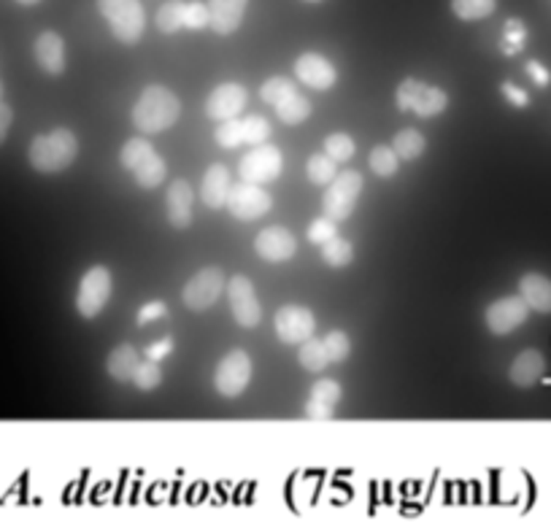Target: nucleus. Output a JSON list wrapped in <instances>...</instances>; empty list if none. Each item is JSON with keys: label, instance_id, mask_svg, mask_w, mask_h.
<instances>
[{"label": "nucleus", "instance_id": "obj_1", "mask_svg": "<svg viewBox=\"0 0 551 529\" xmlns=\"http://www.w3.org/2000/svg\"><path fill=\"white\" fill-rule=\"evenodd\" d=\"M76 155H79V138L71 130L57 128L52 133L33 138L27 160L38 174H60L73 165Z\"/></svg>", "mask_w": 551, "mask_h": 529}, {"label": "nucleus", "instance_id": "obj_2", "mask_svg": "<svg viewBox=\"0 0 551 529\" xmlns=\"http://www.w3.org/2000/svg\"><path fill=\"white\" fill-rule=\"evenodd\" d=\"M179 114H182L179 98L168 87L152 84L144 90V95L133 109V125L141 133H163L176 125Z\"/></svg>", "mask_w": 551, "mask_h": 529}, {"label": "nucleus", "instance_id": "obj_3", "mask_svg": "<svg viewBox=\"0 0 551 529\" xmlns=\"http://www.w3.org/2000/svg\"><path fill=\"white\" fill-rule=\"evenodd\" d=\"M119 160L136 176L138 186H144V189L160 186L166 181V176H168V163L155 152V146L147 138H130L122 146Z\"/></svg>", "mask_w": 551, "mask_h": 529}, {"label": "nucleus", "instance_id": "obj_4", "mask_svg": "<svg viewBox=\"0 0 551 529\" xmlns=\"http://www.w3.org/2000/svg\"><path fill=\"white\" fill-rule=\"evenodd\" d=\"M103 19L109 22L111 33L122 43H136L144 35L147 14L138 0H98Z\"/></svg>", "mask_w": 551, "mask_h": 529}, {"label": "nucleus", "instance_id": "obj_5", "mask_svg": "<svg viewBox=\"0 0 551 529\" xmlns=\"http://www.w3.org/2000/svg\"><path fill=\"white\" fill-rule=\"evenodd\" d=\"M363 186H366V181H363L360 171H347V174L336 176L328 184V192L322 197V213L336 219V222L349 219L357 208Z\"/></svg>", "mask_w": 551, "mask_h": 529}, {"label": "nucleus", "instance_id": "obj_6", "mask_svg": "<svg viewBox=\"0 0 551 529\" xmlns=\"http://www.w3.org/2000/svg\"><path fill=\"white\" fill-rule=\"evenodd\" d=\"M397 106L403 111H413L416 117H438L449 109V95L438 87H430L416 79H405L397 87Z\"/></svg>", "mask_w": 551, "mask_h": 529}, {"label": "nucleus", "instance_id": "obj_7", "mask_svg": "<svg viewBox=\"0 0 551 529\" xmlns=\"http://www.w3.org/2000/svg\"><path fill=\"white\" fill-rule=\"evenodd\" d=\"M111 298V273L103 265H95L84 273L76 295V311L84 319H95Z\"/></svg>", "mask_w": 551, "mask_h": 529}, {"label": "nucleus", "instance_id": "obj_8", "mask_svg": "<svg viewBox=\"0 0 551 529\" xmlns=\"http://www.w3.org/2000/svg\"><path fill=\"white\" fill-rule=\"evenodd\" d=\"M249 381H252V356L243 352V349H235V352L227 354L219 362L216 373H214V389L222 397H238V394H243Z\"/></svg>", "mask_w": 551, "mask_h": 529}, {"label": "nucleus", "instance_id": "obj_9", "mask_svg": "<svg viewBox=\"0 0 551 529\" xmlns=\"http://www.w3.org/2000/svg\"><path fill=\"white\" fill-rule=\"evenodd\" d=\"M227 208L235 219L241 222H252L265 216L273 208V197L260 186V184H249L241 181L235 186H230V197H227Z\"/></svg>", "mask_w": 551, "mask_h": 529}, {"label": "nucleus", "instance_id": "obj_10", "mask_svg": "<svg viewBox=\"0 0 551 529\" xmlns=\"http://www.w3.org/2000/svg\"><path fill=\"white\" fill-rule=\"evenodd\" d=\"M281 165H284L281 152L271 144H260V146H252L249 155H243L238 174H241V181L268 184V181H276L281 176Z\"/></svg>", "mask_w": 551, "mask_h": 529}, {"label": "nucleus", "instance_id": "obj_11", "mask_svg": "<svg viewBox=\"0 0 551 529\" xmlns=\"http://www.w3.org/2000/svg\"><path fill=\"white\" fill-rule=\"evenodd\" d=\"M222 289H224V273L219 268H203L197 276L186 281L182 292L184 306L189 311H208L219 300Z\"/></svg>", "mask_w": 551, "mask_h": 529}, {"label": "nucleus", "instance_id": "obj_12", "mask_svg": "<svg viewBox=\"0 0 551 529\" xmlns=\"http://www.w3.org/2000/svg\"><path fill=\"white\" fill-rule=\"evenodd\" d=\"M273 327H276V335H279L281 344L298 346V344H303V341H309L314 335L317 319L303 306H284V308L276 311Z\"/></svg>", "mask_w": 551, "mask_h": 529}, {"label": "nucleus", "instance_id": "obj_13", "mask_svg": "<svg viewBox=\"0 0 551 529\" xmlns=\"http://www.w3.org/2000/svg\"><path fill=\"white\" fill-rule=\"evenodd\" d=\"M227 295H230V311L233 319L241 327H257L262 319V308L257 300V292L252 287V281L246 276H233L227 281Z\"/></svg>", "mask_w": 551, "mask_h": 529}, {"label": "nucleus", "instance_id": "obj_14", "mask_svg": "<svg viewBox=\"0 0 551 529\" xmlns=\"http://www.w3.org/2000/svg\"><path fill=\"white\" fill-rule=\"evenodd\" d=\"M527 316H530V306H527L519 295L495 300V303L487 308V314H484L487 327H489V333H495V335H508V333L519 330V327L527 322Z\"/></svg>", "mask_w": 551, "mask_h": 529}, {"label": "nucleus", "instance_id": "obj_15", "mask_svg": "<svg viewBox=\"0 0 551 529\" xmlns=\"http://www.w3.org/2000/svg\"><path fill=\"white\" fill-rule=\"evenodd\" d=\"M254 251L265 262H287L298 254V241L287 227H265L254 238Z\"/></svg>", "mask_w": 551, "mask_h": 529}, {"label": "nucleus", "instance_id": "obj_16", "mask_svg": "<svg viewBox=\"0 0 551 529\" xmlns=\"http://www.w3.org/2000/svg\"><path fill=\"white\" fill-rule=\"evenodd\" d=\"M295 73H298V79H300L306 87L319 90V92L336 87V81H338V73H336L333 62L325 60V57L317 54V52H306V54H300L298 62H295Z\"/></svg>", "mask_w": 551, "mask_h": 529}, {"label": "nucleus", "instance_id": "obj_17", "mask_svg": "<svg viewBox=\"0 0 551 529\" xmlns=\"http://www.w3.org/2000/svg\"><path fill=\"white\" fill-rule=\"evenodd\" d=\"M246 106V90L241 84H222L216 87L208 100H205V114L216 122H227V119H235L238 111Z\"/></svg>", "mask_w": 551, "mask_h": 529}, {"label": "nucleus", "instance_id": "obj_18", "mask_svg": "<svg viewBox=\"0 0 551 529\" xmlns=\"http://www.w3.org/2000/svg\"><path fill=\"white\" fill-rule=\"evenodd\" d=\"M35 62L41 65V71L60 76L65 71V43L54 30H46L35 38Z\"/></svg>", "mask_w": 551, "mask_h": 529}, {"label": "nucleus", "instance_id": "obj_19", "mask_svg": "<svg viewBox=\"0 0 551 529\" xmlns=\"http://www.w3.org/2000/svg\"><path fill=\"white\" fill-rule=\"evenodd\" d=\"M249 0H208L211 30L219 35H230L241 27Z\"/></svg>", "mask_w": 551, "mask_h": 529}, {"label": "nucleus", "instance_id": "obj_20", "mask_svg": "<svg viewBox=\"0 0 551 529\" xmlns=\"http://www.w3.org/2000/svg\"><path fill=\"white\" fill-rule=\"evenodd\" d=\"M168 222L176 230H186L192 224V186L184 178H176L168 186Z\"/></svg>", "mask_w": 551, "mask_h": 529}, {"label": "nucleus", "instance_id": "obj_21", "mask_svg": "<svg viewBox=\"0 0 551 529\" xmlns=\"http://www.w3.org/2000/svg\"><path fill=\"white\" fill-rule=\"evenodd\" d=\"M519 298L530 306V311L551 314V279L541 273H527L519 279Z\"/></svg>", "mask_w": 551, "mask_h": 529}, {"label": "nucleus", "instance_id": "obj_22", "mask_svg": "<svg viewBox=\"0 0 551 529\" xmlns=\"http://www.w3.org/2000/svg\"><path fill=\"white\" fill-rule=\"evenodd\" d=\"M230 171L224 165H211L203 176V203L208 208H224L227 205V197H230Z\"/></svg>", "mask_w": 551, "mask_h": 529}, {"label": "nucleus", "instance_id": "obj_23", "mask_svg": "<svg viewBox=\"0 0 551 529\" xmlns=\"http://www.w3.org/2000/svg\"><path fill=\"white\" fill-rule=\"evenodd\" d=\"M544 354L536 352V349H527V352H522L517 359H514V364H511V381H514V386H522V389H527V386H533V383H538L541 381V375H544Z\"/></svg>", "mask_w": 551, "mask_h": 529}, {"label": "nucleus", "instance_id": "obj_24", "mask_svg": "<svg viewBox=\"0 0 551 529\" xmlns=\"http://www.w3.org/2000/svg\"><path fill=\"white\" fill-rule=\"evenodd\" d=\"M138 364H141V354L136 352L130 344L117 346L114 352L109 354V359H106V370H109V375H111L114 381H119V383L133 381Z\"/></svg>", "mask_w": 551, "mask_h": 529}, {"label": "nucleus", "instance_id": "obj_25", "mask_svg": "<svg viewBox=\"0 0 551 529\" xmlns=\"http://www.w3.org/2000/svg\"><path fill=\"white\" fill-rule=\"evenodd\" d=\"M392 149L397 152L400 160H416V157H422V152L427 149V138H424L419 130L405 128V130H400V133L394 136Z\"/></svg>", "mask_w": 551, "mask_h": 529}, {"label": "nucleus", "instance_id": "obj_26", "mask_svg": "<svg viewBox=\"0 0 551 529\" xmlns=\"http://www.w3.org/2000/svg\"><path fill=\"white\" fill-rule=\"evenodd\" d=\"M276 117H279L284 125H300V122H306V119L311 117V103H309L306 95L295 92V95H290L284 103L276 106Z\"/></svg>", "mask_w": 551, "mask_h": 529}, {"label": "nucleus", "instance_id": "obj_27", "mask_svg": "<svg viewBox=\"0 0 551 529\" xmlns=\"http://www.w3.org/2000/svg\"><path fill=\"white\" fill-rule=\"evenodd\" d=\"M298 359H300V364H303L306 370H311V373H319V370H325V367L330 364V356H328V349H325V341H319V338H314V335H311L309 341L300 344Z\"/></svg>", "mask_w": 551, "mask_h": 529}, {"label": "nucleus", "instance_id": "obj_28", "mask_svg": "<svg viewBox=\"0 0 551 529\" xmlns=\"http://www.w3.org/2000/svg\"><path fill=\"white\" fill-rule=\"evenodd\" d=\"M319 249H322V260L330 268H347L355 260V246L347 238H338V235L330 238L328 243H322Z\"/></svg>", "mask_w": 551, "mask_h": 529}, {"label": "nucleus", "instance_id": "obj_29", "mask_svg": "<svg viewBox=\"0 0 551 529\" xmlns=\"http://www.w3.org/2000/svg\"><path fill=\"white\" fill-rule=\"evenodd\" d=\"M367 165H370V171L375 176L392 178L400 168V157H397V152L392 146H375L370 152V157H367Z\"/></svg>", "mask_w": 551, "mask_h": 529}, {"label": "nucleus", "instance_id": "obj_30", "mask_svg": "<svg viewBox=\"0 0 551 529\" xmlns=\"http://www.w3.org/2000/svg\"><path fill=\"white\" fill-rule=\"evenodd\" d=\"M495 5L498 0H451V11L465 22L487 19L495 11Z\"/></svg>", "mask_w": 551, "mask_h": 529}, {"label": "nucleus", "instance_id": "obj_31", "mask_svg": "<svg viewBox=\"0 0 551 529\" xmlns=\"http://www.w3.org/2000/svg\"><path fill=\"white\" fill-rule=\"evenodd\" d=\"M306 174L314 184H330L333 178L338 176V163L333 157H328L325 152L322 155H311L309 163H306Z\"/></svg>", "mask_w": 551, "mask_h": 529}, {"label": "nucleus", "instance_id": "obj_32", "mask_svg": "<svg viewBox=\"0 0 551 529\" xmlns=\"http://www.w3.org/2000/svg\"><path fill=\"white\" fill-rule=\"evenodd\" d=\"M298 92V87L290 81V79H281V76H276V79H268L262 87H260V98L268 103V106H279V103H284L290 95H295Z\"/></svg>", "mask_w": 551, "mask_h": 529}, {"label": "nucleus", "instance_id": "obj_33", "mask_svg": "<svg viewBox=\"0 0 551 529\" xmlns=\"http://www.w3.org/2000/svg\"><path fill=\"white\" fill-rule=\"evenodd\" d=\"M184 0H168L160 11H157V27L163 33H176L184 27Z\"/></svg>", "mask_w": 551, "mask_h": 529}, {"label": "nucleus", "instance_id": "obj_34", "mask_svg": "<svg viewBox=\"0 0 551 529\" xmlns=\"http://www.w3.org/2000/svg\"><path fill=\"white\" fill-rule=\"evenodd\" d=\"M325 155L336 163H349L355 157V141L347 133H333L325 138Z\"/></svg>", "mask_w": 551, "mask_h": 529}, {"label": "nucleus", "instance_id": "obj_35", "mask_svg": "<svg viewBox=\"0 0 551 529\" xmlns=\"http://www.w3.org/2000/svg\"><path fill=\"white\" fill-rule=\"evenodd\" d=\"M214 138L222 149H238L243 144V122L241 119H227L214 130Z\"/></svg>", "mask_w": 551, "mask_h": 529}, {"label": "nucleus", "instance_id": "obj_36", "mask_svg": "<svg viewBox=\"0 0 551 529\" xmlns=\"http://www.w3.org/2000/svg\"><path fill=\"white\" fill-rule=\"evenodd\" d=\"M271 138V125L265 117L254 114V117H246L243 119V144L249 146H260Z\"/></svg>", "mask_w": 551, "mask_h": 529}, {"label": "nucleus", "instance_id": "obj_37", "mask_svg": "<svg viewBox=\"0 0 551 529\" xmlns=\"http://www.w3.org/2000/svg\"><path fill=\"white\" fill-rule=\"evenodd\" d=\"M133 383H136L138 389H144V392L157 389V386L163 383V370H160V364H157V362H152V359L141 362V364L136 367Z\"/></svg>", "mask_w": 551, "mask_h": 529}, {"label": "nucleus", "instance_id": "obj_38", "mask_svg": "<svg viewBox=\"0 0 551 529\" xmlns=\"http://www.w3.org/2000/svg\"><path fill=\"white\" fill-rule=\"evenodd\" d=\"M311 400L319 402V405H328V408H336L341 402V383L325 378V381H317L311 386Z\"/></svg>", "mask_w": 551, "mask_h": 529}, {"label": "nucleus", "instance_id": "obj_39", "mask_svg": "<svg viewBox=\"0 0 551 529\" xmlns=\"http://www.w3.org/2000/svg\"><path fill=\"white\" fill-rule=\"evenodd\" d=\"M325 349H328L330 362H344L352 354V341L344 330H330L325 338Z\"/></svg>", "mask_w": 551, "mask_h": 529}, {"label": "nucleus", "instance_id": "obj_40", "mask_svg": "<svg viewBox=\"0 0 551 529\" xmlns=\"http://www.w3.org/2000/svg\"><path fill=\"white\" fill-rule=\"evenodd\" d=\"M211 24V11L205 3H186L184 8V27L189 30H203Z\"/></svg>", "mask_w": 551, "mask_h": 529}, {"label": "nucleus", "instance_id": "obj_41", "mask_svg": "<svg viewBox=\"0 0 551 529\" xmlns=\"http://www.w3.org/2000/svg\"><path fill=\"white\" fill-rule=\"evenodd\" d=\"M336 235H338V230H336V219H330V216H319V219L311 222V227H309V241L317 243V246L328 243V241L336 238Z\"/></svg>", "mask_w": 551, "mask_h": 529}, {"label": "nucleus", "instance_id": "obj_42", "mask_svg": "<svg viewBox=\"0 0 551 529\" xmlns=\"http://www.w3.org/2000/svg\"><path fill=\"white\" fill-rule=\"evenodd\" d=\"M163 316H168V306L155 300V303H147L138 311V325H147V322H155V319H163Z\"/></svg>", "mask_w": 551, "mask_h": 529}, {"label": "nucleus", "instance_id": "obj_43", "mask_svg": "<svg viewBox=\"0 0 551 529\" xmlns=\"http://www.w3.org/2000/svg\"><path fill=\"white\" fill-rule=\"evenodd\" d=\"M333 413H336V408H328V405H319V402H314V400H309V405H306V416L309 419H319V421H328V419H333Z\"/></svg>", "mask_w": 551, "mask_h": 529}, {"label": "nucleus", "instance_id": "obj_44", "mask_svg": "<svg viewBox=\"0 0 551 529\" xmlns=\"http://www.w3.org/2000/svg\"><path fill=\"white\" fill-rule=\"evenodd\" d=\"M171 352H174V341H171V338H163V341H157L155 346H149V349H147V359L160 362L163 356H168Z\"/></svg>", "mask_w": 551, "mask_h": 529}, {"label": "nucleus", "instance_id": "obj_45", "mask_svg": "<svg viewBox=\"0 0 551 529\" xmlns=\"http://www.w3.org/2000/svg\"><path fill=\"white\" fill-rule=\"evenodd\" d=\"M506 35H508V41H514V52H517V49L522 46V41H525V27H522V22H519V19H508Z\"/></svg>", "mask_w": 551, "mask_h": 529}, {"label": "nucleus", "instance_id": "obj_46", "mask_svg": "<svg viewBox=\"0 0 551 529\" xmlns=\"http://www.w3.org/2000/svg\"><path fill=\"white\" fill-rule=\"evenodd\" d=\"M11 119H14V111H11V106H5V103L0 100V144H3V141H5V136H8Z\"/></svg>", "mask_w": 551, "mask_h": 529}, {"label": "nucleus", "instance_id": "obj_47", "mask_svg": "<svg viewBox=\"0 0 551 529\" xmlns=\"http://www.w3.org/2000/svg\"><path fill=\"white\" fill-rule=\"evenodd\" d=\"M503 92H506V98L511 100V103H517V106H527V95L525 92H519L511 81H506L503 84Z\"/></svg>", "mask_w": 551, "mask_h": 529}, {"label": "nucleus", "instance_id": "obj_48", "mask_svg": "<svg viewBox=\"0 0 551 529\" xmlns=\"http://www.w3.org/2000/svg\"><path fill=\"white\" fill-rule=\"evenodd\" d=\"M527 73H530V76H533V79H536L541 87H546V84H549V73L541 68V62H530V65H527Z\"/></svg>", "mask_w": 551, "mask_h": 529}, {"label": "nucleus", "instance_id": "obj_49", "mask_svg": "<svg viewBox=\"0 0 551 529\" xmlns=\"http://www.w3.org/2000/svg\"><path fill=\"white\" fill-rule=\"evenodd\" d=\"M16 3H22V5H35L38 0H16Z\"/></svg>", "mask_w": 551, "mask_h": 529}, {"label": "nucleus", "instance_id": "obj_50", "mask_svg": "<svg viewBox=\"0 0 551 529\" xmlns=\"http://www.w3.org/2000/svg\"><path fill=\"white\" fill-rule=\"evenodd\" d=\"M0 100H3V84H0Z\"/></svg>", "mask_w": 551, "mask_h": 529}, {"label": "nucleus", "instance_id": "obj_51", "mask_svg": "<svg viewBox=\"0 0 551 529\" xmlns=\"http://www.w3.org/2000/svg\"><path fill=\"white\" fill-rule=\"evenodd\" d=\"M309 3H319V0H309Z\"/></svg>", "mask_w": 551, "mask_h": 529}]
</instances>
